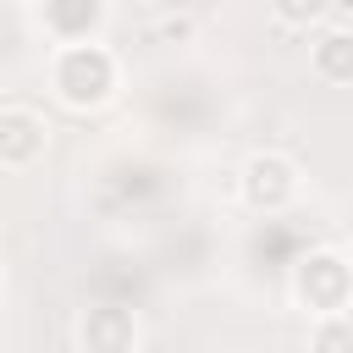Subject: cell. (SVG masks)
Listing matches in <instances>:
<instances>
[{
  "label": "cell",
  "mask_w": 353,
  "mask_h": 353,
  "mask_svg": "<svg viewBox=\"0 0 353 353\" xmlns=\"http://www.w3.org/2000/svg\"><path fill=\"white\" fill-rule=\"evenodd\" d=\"M50 88H55V99L66 110H99L121 88V61L99 39L55 44V55H50Z\"/></svg>",
  "instance_id": "6da1fadb"
},
{
  "label": "cell",
  "mask_w": 353,
  "mask_h": 353,
  "mask_svg": "<svg viewBox=\"0 0 353 353\" xmlns=\"http://www.w3.org/2000/svg\"><path fill=\"white\" fill-rule=\"evenodd\" d=\"M298 188H303V171H298V160L281 154V149H254V154L237 165V199H243L254 215H281V210H292Z\"/></svg>",
  "instance_id": "7a4b0ae2"
},
{
  "label": "cell",
  "mask_w": 353,
  "mask_h": 353,
  "mask_svg": "<svg viewBox=\"0 0 353 353\" xmlns=\"http://www.w3.org/2000/svg\"><path fill=\"white\" fill-rule=\"evenodd\" d=\"M292 303L309 314H336L353 303V259L336 248H309L292 265Z\"/></svg>",
  "instance_id": "3957f363"
},
{
  "label": "cell",
  "mask_w": 353,
  "mask_h": 353,
  "mask_svg": "<svg viewBox=\"0 0 353 353\" xmlns=\"http://www.w3.org/2000/svg\"><path fill=\"white\" fill-rule=\"evenodd\" d=\"M50 154V121L33 105L0 110V171H33Z\"/></svg>",
  "instance_id": "277c9868"
},
{
  "label": "cell",
  "mask_w": 353,
  "mask_h": 353,
  "mask_svg": "<svg viewBox=\"0 0 353 353\" xmlns=\"http://www.w3.org/2000/svg\"><path fill=\"white\" fill-rule=\"evenodd\" d=\"M77 342H83V353H132L138 347V314L121 303H94L77 320Z\"/></svg>",
  "instance_id": "5b68a950"
},
{
  "label": "cell",
  "mask_w": 353,
  "mask_h": 353,
  "mask_svg": "<svg viewBox=\"0 0 353 353\" xmlns=\"http://www.w3.org/2000/svg\"><path fill=\"white\" fill-rule=\"evenodd\" d=\"M39 17L55 33V44H77V39H94L99 33L105 0H39Z\"/></svg>",
  "instance_id": "8992f818"
},
{
  "label": "cell",
  "mask_w": 353,
  "mask_h": 353,
  "mask_svg": "<svg viewBox=\"0 0 353 353\" xmlns=\"http://www.w3.org/2000/svg\"><path fill=\"white\" fill-rule=\"evenodd\" d=\"M309 72L320 83H353V33L347 28H325L309 44Z\"/></svg>",
  "instance_id": "52a82bcc"
},
{
  "label": "cell",
  "mask_w": 353,
  "mask_h": 353,
  "mask_svg": "<svg viewBox=\"0 0 353 353\" xmlns=\"http://www.w3.org/2000/svg\"><path fill=\"white\" fill-rule=\"evenodd\" d=\"M309 353H353V314H347V309L314 314V325H309Z\"/></svg>",
  "instance_id": "ba28073f"
},
{
  "label": "cell",
  "mask_w": 353,
  "mask_h": 353,
  "mask_svg": "<svg viewBox=\"0 0 353 353\" xmlns=\"http://www.w3.org/2000/svg\"><path fill=\"white\" fill-rule=\"evenodd\" d=\"M331 11V0H270V17L281 28H320Z\"/></svg>",
  "instance_id": "9c48e42d"
},
{
  "label": "cell",
  "mask_w": 353,
  "mask_h": 353,
  "mask_svg": "<svg viewBox=\"0 0 353 353\" xmlns=\"http://www.w3.org/2000/svg\"><path fill=\"white\" fill-rule=\"evenodd\" d=\"M154 33H160V39H188V33H193V17H165Z\"/></svg>",
  "instance_id": "30bf717a"
},
{
  "label": "cell",
  "mask_w": 353,
  "mask_h": 353,
  "mask_svg": "<svg viewBox=\"0 0 353 353\" xmlns=\"http://www.w3.org/2000/svg\"><path fill=\"white\" fill-rule=\"evenodd\" d=\"M0 292H6V265H0Z\"/></svg>",
  "instance_id": "8fae6325"
}]
</instances>
